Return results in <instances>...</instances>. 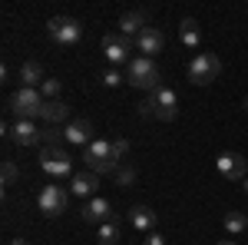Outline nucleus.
<instances>
[{
  "label": "nucleus",
  "instance_id": "obj_1",
  "mask_svg": "<svg viewBox=\"0 0 248 245\" xmlns=\"http://www.w3.org/2000/svg\"><path fill=\"white\" fill-rule=\"evenodd\" d=\"M139 113L155 116V119H162V123H172V119L179 116V96H175L172 86H155L153 93L139 103Z\"/></svg>",
  "mask_w": 248,
  "mask_h": 245
},
{
  "label": "nucleus",
  "instance_id": "obj_2",
  "mask_svg": "<svg viewBox=\"0 0 248 245\" xmlns=\"http://www.w3.org/2000/svg\"><path fill=\"white\" fill-rule=\"evenodd\" d=\"M83 163H86V169L96 172V176H106V172H113L119 169V163L113 159V139H93L90 146H83V156H79Z\"/></svg>",
  "mask_w": 248,
  "mask_h": 245
},
{
  "label": "nucleus",
  "instance_id": "obj_3",
  "mask_svg": "<svg viewBox=\"0 0 248 245\" xmlns=\"http://www.w3.org/2000/svg\"><path fill=\"white\" fill-rule=\"evenodd\" d=\"M126 83L136 86V90H149V93H153L155 86H162V83H159V66H155V60L133 57V63L126 66Z\"/></svg>",
  "mask_w": 248,
  "mask_h": 245
},
{
  "label": "nucleus",
  "instance_id": "obj_4",
  "mask_svg": "<svg viewBox=\"0 0 248 245\" xmlns=\"http://www.w3.org/2000/svg\"><path fill=\"white\" fill-rule=\"evenodd\" d=\"M40 169L53 179H66V176H77L73 172V156L63 149V146H43L40 152Z\"/></svg>",
  "mask_w": 248,
  "mask_h": 245
},
{
  "label": "nucleus",
  "instance_id": "obj_5",
  "mask_svg": "<svg viewBox=\"0 0 248 245\" xmlns=\"http://www.w3.org/2000/svg\"><path fill=\"white\" fill-rule=\"evenodd\" d=\"M43 93L40 90H30V86H20L17 93L7 99V110L17 116V119H33V116H40V110H43Z\"/></svg>",
  "mask_w": 248,
  "mask_h": 245
},
{
  "label": "nucleus",
  "instance_id": "obj_6",
  "mask_svg": "<svg viewBox=\"0 0 248 245\" xmlns=\"http://www.w3.org/2000/svg\"><path fill=\"white\" fill-rule=\"evenodd\" d=\"M218 73H222V63H218L215 53H195V57H192L189 80L195 83V86H205V83H212V80H218Z\"/></svg>",
  "mask_w": 248,
  "mask_h": 245
},
{
  "label": "nucleus",
  "instance_id": "obj_7",
  "mask_svg": "<svg viewBox=\"0 0 248 245\" xmlns=\"http://www.w3.org/2000/svg\"><path fill=\"white\" fill-rule=\"evenodd\" d=\"M129 47H133V40L123 37V33H106L103 37V57H106V63L109 66H129L133 63V57H129Z\"/></svg>",
  "mask_w": 248,
  "mask_h": 245
},
{
  "label": "nucleus",
  "instance_id": "obj_8",
  "mask_svg": "<svg viewBox=\"0 0 248 245\" xmlns=\"http://www.w3.org/2000/svg\"><path fill=\"white\" fill-rule=\"evenodd\" d=\"M46 33L57 40L60 47H73V43H79V37H83V23L73 20V17H53L46 23Z\"/></svg>",
  "mask_w": 248,
  "mask_h": 245
},
{
  "label": "nucleus",
  "instance_id": "obj_9",
  "mask_svg": "<svg viewBox=\"0 0 248 245\" xmlns=\"http://www.w3.org/2000/svg\"><path fill=\"white\" fill-rule=\"evenodd\" d=\"M37 202H40V212L43 215H63L66 212V206H70V189H63V186H43L40 189V196H37Z\"/></svg>",
  "mask_w": 248,
  "mask_h": 245
},
{
  "label": "nucleus",
  "instance_id": "obj_10",
  "mask_svg": "<svg viewBox=\"0 0 248 245\" xmlns=\"http://www.w3.org/2000/svg\"><path fill=\"white\" fill-rule=\"evenodd\" d=\"M79 215H83V222H90V226H103V222H109V219H113V202H109V199H103V196H93V199H86V202H83Z\"/></svg>",
  "mask_w": 248,
  "mask_h": 245
},
{
  "label": "nucleus",
  "instance_id": "obj_11",
  "mask_svg": "<svg viewBox=\"0 0 248 245\" xmlns=\"http://www.w3.org/2000/svg\"><path fill=\"white\" fill-rule=\"evenodd\" d=\"M215 169H218V176H225V179H245L248 159L242 152H222L215 159Z\"/></svg>",
  "mask_w": 248,
  "mask_h": 245
},
{
  "label": "nucleus",
  "instance_id": "obj_12",
  "mask_svg": "<svg viewBox=\"0 0 248 245\" xmlns=\"http://www.w3.org/2000/svg\"><path fill=\"white\" fill-rule=\"evenodd\" d=\"M133 43H136V50H139L142 57L153 60L155 53H162V47H166V37H162V30H159V27H146V30H142V33L133 40Z\"/></svg>",
  "mask_w": 248,
  "mask_h": 245
},
{
  "label": "nucleus",
  "instance_id": "obj_13",
  "mask_svg": "<svg viewBox=\"0 0 248 245\" xmlns=\"http://www.w3.org/2000/svg\"><path fill=\"white\" fill-rule=\"evenodd\" d=\"M63 139L70 146H90L93 143V123L90 119H70L63 126Z\"/></svg>",
  "mask_w": 248,
  "mask_h": 245
},
{
  "label": "nucleus",
  "instance_id": "obj_14",
  "mask_svg": "<svg viewBox=\"0 0 248 245\" xmlns=\"http://www.w3.org/2000/svg\"><path fill=\"white\" fill-rule=\"evenodd\" d=\"M10 136H14L17 146H37V143H43V130H40L33 119H17Z\"/></svg>",
  "mask_w": 248,
  "mask_h": 245
},
{
  "label": "nucleus",
  "instance_id": "obj_15",
  "mask_svg": "<svg viewBox=\"0 0 248 245\" xmlns=\"http://www.w3.org/2000/svg\"><path fill=\"white\" fill-rule=\"evenodd\" d=\"M70 192L77 196V199H93L96 192H99V176L96 172H77L73 179H70Z\"/></svg>",
  "mask_w": 248,
  "mask_h": 245
},
{
  "label": "nucleus",
  "instance_id": "obj_16",
  "mask_svg": "<svg viewBox=\"0 0 248 245\" xmlns=\"http://www.w3.org/2000/svg\"><path fill=\"white\" fill-rule=\"evenodd\" d=\"M155 219H159V215H155L149 206H133L129 209V222H133L136 232H146V235L155 232Z\"/></svg>",
  "mask_w": 248,
  "mask_h": 245
},
{
  "label": "nucleus",
  "instance_id": "obj_17",
  "mask_svg": "<svg viewBox=\"0 0 248 245\" xmlns=\"http://www.w3.org/2000/svg\"><path fill=\"white\" fill-rule=\"evenodd\" d=\"M146 27H149L146 23V10H129V14H123V20H119V33L123 37H139Z\"/></svg>",
  "mask_w": 248,
  "mask_h": 245
},
{
  "label": "nucleus",
  "instance_id": "obj_18",
  "mask_svg": "<svg viewBox=\"0 0 248 245\" xmlns=\"http://www.w3.org/2000/svg\"><path fill=\"white\" fill-rule=\"evenodd\" d=\"M40 119H46V126H57L63 119H70V110H66L63 99H46L43 110H40Z\"/></svg>",
  "mask_w": 248,
  "mask_h": 245
},
{
  "label": "nucleus",
  "instance_id": "obj_19",
  "mask_svg": "<svg viewBox=\"0 0 248 245\" xmlns=\"http://www.w3.org/2000/svg\"><path fill=\"white\" fill-rule=\"evenodd\" d=\"M43 66H40L37 60H27L23 66H20V86H30V90H37V86H43Z\"/></svg>",
  "mask_w": 248,
  "mask_h": 245
},
{
  "label": "nucleus",
  "instance_id": "obj_20",
  "mask_svg": "<svg viewBox=\"0 0 248 245\" xmlns=\"http://www.w3.org/2000/svg\"><path fill=\"white\" fill-rule=\"evenodd\" d=\"M119 235H123V222L119 219H109V222H103V226H96V242L99 245H116L119 242Z\"/></svg>",
  "mask_w": 248,
  "mask_h": 245
},
{
  "label": "nucleus",
  "instance_id": "obj_21",
  "mask_svg": "<svg viewBox=\"0 0 248 245\" xmlns=\"http://www.w3.org/2000/svg\"><path fill=\"white\" fill-rule=\"evenodd\" d=\"M179 40H182V47H189V50H195V47H199L202 30H199V23H195L192 17H186L182 23H179Z\"/></svg>",
  "mask_w": 248,
  "mask_h": 245
},
{
  "label": "nucleus",
  "instance_id": "obj_22",
  "mask_svg": "<svg viewBox=\"0 0 248 245\" xmlns=\"http://www.w3.org/2000/svg\"><path fill=\"white\" fill-rule=\"evenodd\" d=\"M222 226H225V232H232V235H238V232H245L248 229V212H225V219H222Z\"/></svg>",
  "mask_w": 248,
  "mask_h": 245
},
{
  "label": "nucleus",
  "instance_id": "obj_23",
  "mask_svg": "<svg viewBox=\"0 0 248 245\" xmlns=\"http://www.w3.org/2000/svg\"><path fill=\"white\" fill-rule=\"evenodd\" d=\"M99 83H103V86H109V90H116V86H123V83H126V76L119 73L116 66H106V70L99 73Z\"/></svg>",
  "mask_w": 248,
  "mask_h": 245
},
{
  "label": "nucleus",
  "instance_id": "obj_24",
  "mask_svg": "<svg viewBox=\"0 0 248 245\" xmlns=\"http://www.w3.org/2000/svg\"><path fill=\"white\" fill-rule=\"evenodd\" d=\"M60 90H63V83H60V80H53V76H46V80H43V86H40L43 99H57Z\"/></svg>",
  "mask_w": 248,
  "mask_h": 245
},
{
  "label": "nucleus",
  "instance_id": "obj_25",
  "mask_svg": "<svg viewBox=\"0 0 248 245\" xmlns=\"http://www.w3.org/2000/svg\"><path fill=\"white\" fill-rule=\"evenodd\" d=\"M66 139H63V130L60 126H46L43 130V146H63Z\"/></svg>",
  "mask_w": 248,
  "mask_h": 245
},
{
  "label": "nucleus",
  "instance_id": "obj_26",
  "mask_svg": "<svg viewBox=\"0 0 248 245\" xmlns=\"http://www.w3.org/2000/svg\"><path fill=\"white\" fill-rule=\"evenodd\" d=\"M126 152H129V139H126V136H116V139H113V159H116V163H123Z\"/></svg>",
  "mask_w": 248,
  "mask_h": 245
},
{
  "label": "nucleus",
  "instance_id": "obj_27",
  "mask_svg": "<svg viewBox=\"0 0 248 245\" xmlns=\"http://www.w3.org/2000/svg\"><path fill=\"white\" fill-rule=\"evenodd\" d=\"M116 182H119V186H133V182H136V172L129 169V166H126V169H116Z\"/></svg>",
  "mask_w": 248,
  "mask_h": 245
},
{
  "label": "nucleus",
  "instance_id": "obj_28",
  "mask_svg": "<svg viewBox=\"0 0 248 245\" xmlns=\"http://www.w3.org/2000/svg\"><path fill=\"white\" fill-rule=\"evenodd\" d=\"M14 182H17V166L7 159V163H3V186H14Z\"/></svg>",
  "mask_w": 248,
  "mask_h": 245
},
{
  "label": "nucleus",
  "instance_id": "obj_29",
  "mask_svg": "<svg viewBox=\"0 0 248 245\" xmlns=\"http://www.w3.org/2000/svg\"><path fill=\"white\" fill-rule=\"evenodd\" d=\"M142 245H166V239H162L159 232H149V235L142 239Z\"/></svg>",
  "mask_w": 248,
  "mask_h": 245
},
{
  "label": "nucleus",
  "instance_id": "obj_30",
  "mask_svg": "<svg viewBox=\"0 0 248 245\" xmlns=\"http://www.w3.org/2000/svg\"><path fill=\"white\" fill-rule=\"evenodd\" d=\"M7 245H27V239H10Z\"/></svg>",
  "mask_w": 248,
  "mask_h": 245
},
{
  "label": "nucleus",
  "instance_id": "obj_31",
  "mask_svg": "<svg viewBox=\"0 0 248 245\" xmlns=\"http://www.w3.org/2000/svg\"><path fill=\"white\" fill-rule=\"evenodd\" d=\"M218 245H235V242H229V239H222V242H218Z\"/></svg>",
  "mask_w": 248,
  "mask_h": 245
},
{
  "label": "nucleus",
  "instance_id": "obj_32",
  "mask_svg": "<svg viewBox=\"0 0 248 245\" xmlns=\"http://www.w3.org/2000/svg\"><path fill=\"white\" fill-rule=\"evenodd\" d=\"M245 110H248V96H245Z\"/></svg>",
  "mask_w": 248,
  "mask_h": 245
},
{
  "label": "nucleus",
  "instance_id": "obj_33",
  "mask_svg": "<svg viewBox=\"0 0 248 245\" xmlns=\"http://www.w3.org/2000/svg\"><path fill=\"white\" fill-rule=\"evenodd\" d=\"M245 192H248V179H245Z\"/></svg>",
  "mask_w": 248,
  "mask_h": 245
}]
</instances>
